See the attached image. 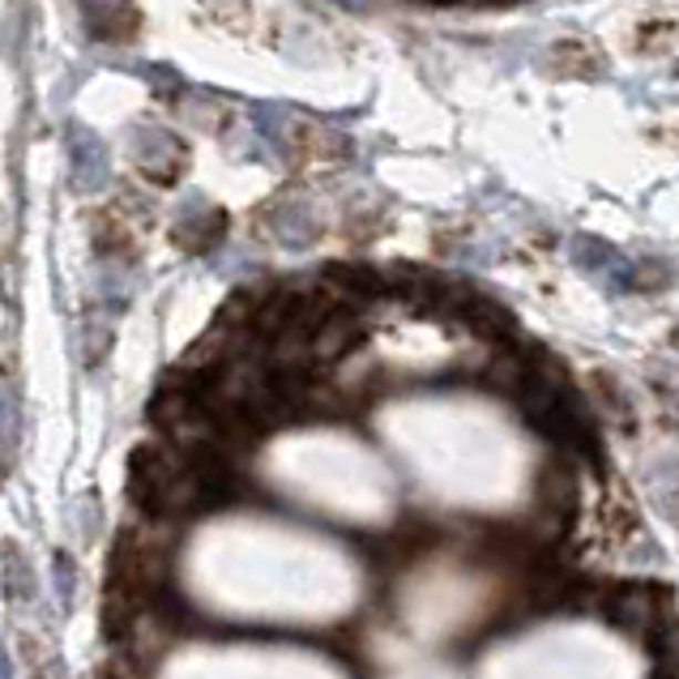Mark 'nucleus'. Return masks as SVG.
Returning <instances> with one entry per match:
<instances>
[{"label":"nucleus","instance_id":"1","mask_svg":"<svg viewBox=\"0 0 679 679\" xmlns=\"http://www.w3.org/2000/svg\"><path fill=\"white\" fill-rule=\"evenodd\" d=\"M133 158H137V172L154 184H176L188 167V150L179 142L176 133L167 128H137L133 133Z\"/></svg>","mask_w":679,"mask_h":679},{"label":"nucleus","instance_id":"2","mask_svg":"<svg viewBox=\"0 0 679 679\" xmlns=\"http://www.w3.org/2000/svg\"><path fill=\"white\" fill-rule=\"evenodd\" d=\"M64 154H69V184L78 193H99L107 184V146L99 142V133H90L86 124H69L64 128Z\"/></svg>","mask_w":679,"mask_h":679},{"label":"nucleus","instance_id":"3","mask_svg":"<svg viewBox=\"0 0 679 679\" xmlns=\"http://www.w3.org/2000/svg\"><path fill=\"white\" fill-rule=\"evenodd\" d=\"M287 154L296 163H312V167H333V163H347L351 154V142L329 128L321 120H296L287 124Z\"/></svg>","mask_w":679,"mask_h":679},{"label":"nucleus","instance_id":"4","mask_svg":"<svg viewBox=\"0 0 679 679\" xmlns=\"http://www.w3.org/2000/svg\"><path fill=\"white\" fill-rule=\"evenodd\" d=\"M78 9L99 43H133L142 30V9L133 0H78Z\"/></svg>","mask_w":679,"mask_h":679},{"label":"nucleus","instance_id":"5","mask_svg":"<svg viewBox=\"0 0 679 679\" xmlns=\"http://www.w3.org/2000/svg\"><path fill=\"white\" fill-rule=\"evenodd\" d=\"M547 69H552L556 78H568V82H598V78L607 73V56H603V48H598L594 39L568 34V39H556V43H552Z\"/></svg>","mask_w":679,"mask_h":679},{"label":"nucleus","instance_id":"6","mask_svg":"<svg viewBox=\"0 0 679 679\" xmlns=\"http://www.w3.org/2000/svg\"><path fill=\"white\" fill-rule=\"evenodd\" d=\"M269 236L278 239V244H287V248H308L312 239L321 236V227H317V214L304 202L287 197V202L269 206Z\"/></svg>","mask_w":679,"mask_h":679},{"label":"nucleus","instance_id":"7","mask_svg":"<svg viewBox=\"0 0 679 679\" xmlns=\"http://www.w3.org/2000/svg\"><path fill=\"white\" fill-rule=\"evenodd\" d=\"M223 236H227V214L223 209H197V214L179 218L176 232H172V239L184 253H209Z\"/></svg>","mask_w":679,"mask_h":679},{"label":"nucleus","instance_id":"8","mask_svg":"<svg viewBox=\"0 0 679 679\" xmlns=\"http://www.w3.org/2000/svg\"><path fill=\"white\" fill-rule=\"evenodd\" d=\"M628 43L637 56H667L671 48H679V18H646L637 22Z\"/></svg>","mask_w":679,"mask_h":679},{"label":"nucleus","instance_id":"9","mask_svg":"<svg viewBox=\"0 0 679 679\" xmlns=\"http://www.w3.org/2000/svg\"><path fill=\"white\" fill-rule=\"evenodd\" d=\"M384 232V214L381 209H354L342 218V236L351 239V244H368V239H377Z\"/></svg>","mask_w":679,"mask_h":679},{"label":"nucleus","instance_id":"10","mask_svg":"<svg viewBox=\"0 0 679 679\" xmlns=\"http://www.w3.org/2000/svg\"><path fill=\"white\" fill-rule=\"evenodd\" d=\"M577 257H582L577 266L590 269V274H603V269H624L620 257H616V253H611L603 239H577Z\"/></svg>","mask_w":679,"mask_h":679},{"label":"nucleus","instance_id":"11","mask_svg":"<svg viewBox=\"0 0 679 679\" xmlns=\"http://www.w3.org/2000/svg\"><path fill=\"white\" fill-rule=\"evenodd\" d=\"M650 142H658V146H679V124H654Z\"/></svg>","mask_w":679,"mask_h":679},{"label":"nucleus","instance_id":"12","mask_svg":"<svg viewBox=\"0 0 679 679\" xmlns=\"http://www.w3.org/2000/svg\"><path fill=\"white\" fill-rule=\"evenodd\" d=\"M676 347H679V329H676Z\"/></svg>","mask_w":679,"mask_h":679}]
</instances>
